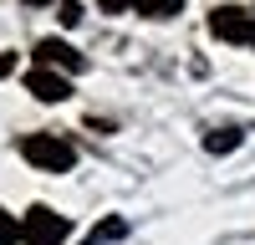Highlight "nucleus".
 <instances>
[{
  "label": "nucleus",
  "instance_id": "f257e3e1",
  "mask_svg": "<svg viewBox=\"0 0 255 245\" xmlns=\"http://www.w3.org/2000/svg\"><path fill=\"white\" fill-rule=\"evenodd\" d=\"M20 153H26V163H36L46 174H67L77 163V148L67 138H56V133H26L20 138Z\"/></svg>",
  "mask_w": 255,
  "mask_h": 245
},
{
  "label": "nucleus",
  "instance_id": "f03ea898",
  "mask_svg": "<svg viewBox=\"0 0 255 245\" xmlns=\"http://www.w3.org/2000/svg\"><path fill=\"white\" fill-rule=\"evenodd\" d=\"M20 230H26L31 245H61L67 240V220H61L56 210H46V204H31L26 220H20Z\"/></svg>",
  "mask_w": 255,
  "mask_h": 245
},
{
  "label": "nucleus",
  "instance_id": "7ed1b4c3",
  "mask_svg": "<svg viewBox=\"0 0 255 245\" xmlns=\"http://www.w3.org/2000/svg\"><path fill=\"white\" fill-rule=\"evenodd\" d=\"M209 31H215L220 41H250L255 46V10L220 5V10H209Z\"/></svg>",
  "mask_w": 255,
  "mask_h": 245
},
{
  "label": "nucleus",
  "instance_id": "20e7f679",
  "mask_svg": "<svg viewBox=\"0 0 255 245\" xmlns=\"http://www.w3.org/2000/svg\"><path fill=\"white\" fill-rule=\"evenodd\" d=\"M36 56H41V67H61V72H82L87 67V56H82L77 46H67V41H56V36L36 41Z\"/></svg>",
  "mask_w": 255,
  "mask_h": 245
},
{
  "label": "nucleus",
  "instance_id": "39448f33",
  "mask_svg": "<svg viewBox=\"0 0 255 245\" xmlns=\"http://www.w3.org/2000/svg\"><path fill=\"white\" fill-rule=\"evenodd\" d=\"M26 87H31L41 102H67V97H72V82L61 77V72H51V67H36V72L26 77Z\"/></svg>",
  "mask_w": 255,
  "mask_h": 245
},
{
  "label": "nucleus",
  "instance_id": "423d86ee",
  "mask_svg": "<svg viewBox=\"0 0 255 245\" xmlns=\"http://www.w3.org/2000/svg\"><path fill=\"white\" fill-rule=\"evenodd\" d=\"M204 148L209 153H235L240 148V128H215V133L204 138Z\"/></svg>",
  "mask_w": 255,
  "mask_h": 245
},
{
  "label": "nucleus",
  "instance_id": "0eeeda50",
  "mask_svg": "<svg viewBox=\"0 0 255 245\" xmlns=\"http://www.w3.org/2000/svg\"><path fill=\"white\" fill-rule=\"evenodd\" d=\"M138 10H143V15H153V20H163V15H179V10H184V0H138Z\"/></svg>",
  "mask_w": 255,
  "mask_h": 245
},
{
  "label": "nucleus",
  "instance_id": "6e6552de",
  "mask_svg": "<svg viewBox=\"0 0 255 245\" xmlns=\"http://www.w3.org/2000/svg\"><path fill=\"white\" fill-rule=\"evenodd\" d=\"M123 230H128V225H123V220H102V225H97V230L87 235V245H102V240H118Z\"/></svg>",
  "mask_w": 255,
  "mask_h": 245
},
{
  "label": "nucleus",
  "instance_id": "1a4fd4ad",
  "mask_svg": "<svg viewBox=\"0 0 255 245\" xmlns=\"http://www.w3.org/2000/svg\"><path fill=\"white\" fill-rule=\"evenodd\" d=\"M15 240H26V230L15 225V215H5V210H0V245H15Z\"/></svg>",
  "mask_w": 255,
  "mask_h": 245
},
{
  "label": "nucleus",
  "instance_id": "9d476101",
  "mask_svg": "<svg viewBox=\"0 0 255 245\" xmlns=\"http://www.w3.org/2000/svg\"><path fill=\"white\" fill-rule=\"evenodd\" d=\"M56 15H61V26H77V20H82V5H77V0H61Z\"/></svg>",
  "mask_w": 255,
  "mask_h": 245
},
{
  "label": "nucleus",
  "instance_id": "9b49d317",
  "mask_svg": "<svg viewBox=\"0 0 255 245\" xmlns=\"http://www.w3.org/2000/svg\"><path fill=\"white\" fill-rule=\"evenodd\" d=\"M10 67H15V56H10V51H0V77H5Z\"/></svg>",
  "mask_w": 255,
  "mask_h": 245
},
{
  "label": "nucleus",
  "instance_id": "f8f14e48",
  "mask_svg": "<svg viewBox=\"0 0 255 245\" xmlns=\"http://www.w3.org/2000/svg\"><path fill=\"white\" fill-rule=\"evenodd\" d=\"M128 5V0H102V10H123Z\"/></svg>",
  "mask_w": 255,
  "mask_h": 245
},
{
  "label": "nucleus",
  "instance_id": "ddd939ff",
  "mask_svg": "<svg viewBox=\"0 0 255 245\" xmlns=\"http://www.w3.org/2000/svg\"><path fill=\"white\" fill-rule=\"evenodd\" d=\"M26 5H46V0H26Z\"/></svg>",
  "mask_w": 255,
  "mask_h": 245
}]
</instances>
